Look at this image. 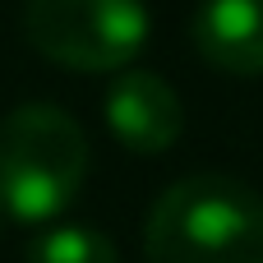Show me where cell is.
<instances>
[{"label": "cell", "instance_id": "cell-4", "mask_svg": "<svg viewBox=\"0 0 263 263\" xmlns=\"http://www.w3.org/2000/svg\"><path fill=\"white\" fill-rule=\"evenodd\" d=\"M106 125L129 153H166L185 129L176 88L153 69H120L106 88Z\"/></svg>", "mask_w": 263, "mask_h": 263}, {"label": "cell", "instance_id": "cell-3", "mask_svg": "<svg viewBox=\"0 0 263 263\" xmlns=\"http://www.w3.org/2000/svg\"><path fill=\"white\" fill-rule=\"evenodd\" d=\"M28 42L83 74H120L148 42V5L143 0H28L23 9Z\"/></svg>", "mask_w": 263, "mask_h": 263}, {"label": "cell", "instance_id": "cell-1", "mask_svg": "<svg viewBox=\"0 0 263 263\" xmlns=\"http://www.w3.org/2000/svg\"><path fill=\"white\" fill-rule=\"evenodd\" d=\"M148 263H263V194L199 171L162 190L143 227Z\"/></svg>", "mask_w": 263, "mask_h": 263}, {"label": "cell", "instance_id": "cell-2", "mask_svg": "<svg viewBox=\"0 0 263 263\" xmlns=\"http://www.w3.org/2000/svg\"><path fill=\"white\" fill-rule=\"evenodd\" d=\"M88 176V139L74 116L46 102L14 106L0 120V213L14 222L60 217Z\"/></svg>", "mask_w": 263, "mask_h": 263}, {"label": "cell", "instance_id": "cell-6", "mask_svg": "<svg viewBox=\"0 0 263 263\" xmlns=\"http://www.w3.org/2000/svg\"><path fill=\"white\" fill-rule=\"evenodd\" d=\"M28 263H120V254L92 227H51L28 245Z\"/></svg>", "mask_w": 263, "mask_h": 263}, {"label": "cell", "instance_id": "cell-5", "mask_svg": "<svg viewBox=\"0 0 263 263\" xmlns=\"http://www.w3.org/2000/svg\"><path fill=\"white\" fill-rule=\"evenodd\" d=\"M194 51L227 74H263V0H203L190 18Z\"/></svg>", "mask_w": 263, "mask_h": 263}]
</instances>
